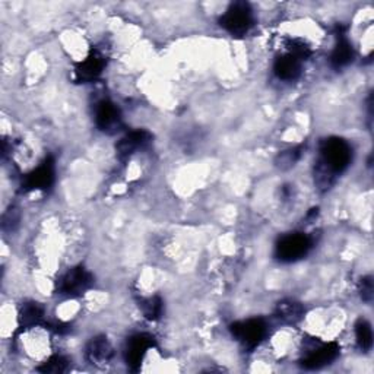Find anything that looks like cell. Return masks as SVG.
Masks as SVG:
<instances>
[{
    "label": "cell",
    "mask_w": 374,
    "mask_h": 374,
    "mask_svg": "<svg viewBox=\"0 0 374 374\" xmlns=\"http://www.w3.org/2000/svg\"><path fill=\"white\" fill-rule=\"evenodd\" d=\"M351 160L352 149L347 141L341 138H329L321 142L319 164L325 167L333 176L345 172L351 164Z\"/></svg>",
    "instance_id": "obj_1"
},
{
    "label": "cell",
    "mask_w": 374,
    "mask_h": 374,
    "mask_svg": "<svg viewBox=\"0 0 374 374\" xmlns=\"http://www.w3.org/2000/svg\"><path fill=\"white\" fill-rule=\"evenodd\" d=\"M219 22L233 36H244L253 25V11L246 2H235L227 9Z\"/></svg>",
    "instance_id": "obj_2"
},
{
    "label": "cell",
    "mask_w": 374,
    "mask_h": 374,
    "mask_svg": "<svg viewBox=\"0 0 374 374\" xmlns=\"http://www.w3.org/2000/svg\"><path fill=\"white\" fill-rule=\"evenodd\" d=\"M312 247V240L310 237H307L305 234L301 233H296V234H288L279 240V243L277 244V250L275 254L277 258L281 262H296L303 259L305 254L309 253Z\"/></svg>",
    "instance_id": "obj_3"
},
{
    "label": "cell",
    "mask_w": 374,
    "mask_h": 374,
    "mask_svg": "<svg viewBox=\"0 0 374 374\" xmlns=\"http://www.w3.org/2000/svg\"><path fill=\"white\" fill-rule=\"evenodd\" d=\"M233 336L246 348L258 347L268 333V326L262 319H250L246 321L234 323L231 326Z\"/></svg>",
    "instance_id": "obj_4"
},
{
    "label": "cell",
    "mask_w": 374,
    "mask_h": 374,
    "mask_svg": "<svg viewBox=\"0 0 374 374\" xmlns=\"http://www.w3.org/2000/svg\"><path fill=\"white\" fill-rule=\"evenodd\" d=\"M91 284H92V275L85 268L78 266L71 269L69 272H66V274L59 279L57 291L62 296L76 297L87 291Z\"/></svg>",
    "instance_id": "obj_5"
},
{
    "label": "cell",
    "mask_w": 374,
    "mask_h": 374,
    "mask_svg": "<svg viewBox=\"0 0 374 374\" xmlns=\"http://www.w3.org/2000/svg\"><path fill=\"white\" fill-rule=\"evenodd\" d=\"M55 181V161L52 157L46 158V161L25 177L24 189L25 191H47Z\"/></svg>",
    "instance_id": "obj_6"
},
{
    "label": "cell",
    "mask_w": 374,
    "mask_h": 374,
    "mask_svg": "<svg viewBox=\"0 0 374 374\" xmlns=\"http://www.w3.org/2000/svg\"><path fill=\"white\" fill-rule=\"evenodd\" d=\"M155 345L154 338L148 333H138L132 336L126 347V363L130 370H138L145 354Z\"/></svg>",
    "instance_id": "obj_7"
},
{
    "label": "cell",
    "mask_w": 374,
    "mask_h": 374,
    "mask_svg": "<svg viewBox=\"0 0 374 374\" xmlns=\"http://www.w3.org/2000/svg\"><path fill=\"white\" fill-rule=\"evenodd\" d=\"M95 123L99 130L106 133H116L122 127L120 110L111 101H101L95 111Z\"/></svg>",
    "instance_id": "obj_8"
},
{
    "label": "cell",
    "mask_w": 374,
    "mask_h": 374,
    "mask_svg": "<svg viewBox=\"0 0 374 374\" xmlns=\"http://www.w3.org/2000/svg\"><path fill=\"white\" fill-rule=\"evenodd\" d=\"M104 66L106 57L97 50H92L88 57L76 66L75 78L78 82H91L103 74Z\"/></svg>",
    "instance_id": "obj_9"
},
{
    "label": "cell",
    "mask_w": 374,
    "mask_h": 374,
    "mask_svg": "<svg viewBox=\"0 0 374 374\" xmlns=\"http://www.w3.org/2000/svg\"><path fill=\"white\" fill-rule=\"evenodd\" d=\"M339 355V347L335 342H329L313 349L305 359L301 361L303 367L307 370H317L333 363Z\"/></svg>",
    "instance_id": "obj_10"
},
{
    "label": "cell",
    "mask_w": 374,
    "mask_h": 374,
    "mask_svg": "<svg viewBox=\"0 0 374 374\" xmlns=\"http://www.w3.org/2000/svg\"><path fill=\"white\" fill-rule=\"evenodd\" d=\"M151 133L146 130H134L126 134L120 142L117 144V155L120 160L129 158L132 154H134V151H138L139 148L146 146L151 142Z\"/></svg>",
    "instance_id": "obj_11"
},
{
    "label": "cell",
    "mask_w": 374,
    "mask_h": 374,
    "mask_svg": "<svg viewBox=\"0 0 374 374\" xmlns=\"http://www.w3.org/2000/svg\"><path fill=\"white\" fill-rule=\"evenodd\" d=\"M85 354H87L88 361L92 364H97V366L107 364L113 356V347L107 341V338L98 336V338L91 339V342L88 344Z\"/></svg>",
    "instance_id": "obj_12"
},
{
    "label": "cell",
    "mask_w": 374,
    "mask_h": 374,
    "mask_svg": "<svg viewBox=\"0 0 374 374\" xmlns=\"http://www.w3.org/2000/svg\"><path fill=\"white\" fill-rule=\"evenodd\" d=\"M354 60V48L344 32L338 34V43L331 56V64L335 69H342Z\"/></svg>",
    "instance_id": "obj_13"
},
{
    "label": "cell",
    "mask_w": 374,
    "mask_h": 374,
    "mask_svg": "<svg viewBox=\"0 0 374 374\" xmlns=\"http://www.w3.org/2000/svg\"><path fill=\"white\" fill-rule=\"evenodd\" d=\"M275 75L282 81H294L301 74V60L293 55H284L277 59L274 66Z\"/></svg>",
    "instance_id": "obj_14"
},
{
    "label": "cell",
    "mask_w": 374,
    "mask_h": 374,
    "mask_svg": "<svg viewBox=\"0 0 374 374\" xmlns=\"http://www.w3.org/2000/svg\"><path fill=\"white\" fill-rule=\"evenodd\" d=\"M277 316L285 323H297L304 316V307L294 300H284L277 305Z\"/></svg>",
    "instance_id": "obj_15"
},
{
    "label": "cell",
    "mask_w": 374,
    "mask_h": 374,
    "mask_svg": "<svg viewBox=\"0 0 374 374\" xmlns=\"http://www.w3.org/2000/svg\"><path fill=\"white\" fill-rule=\"evenodd\" d=\"M44 317V309L39 303H27L21 307L20 312V323L22 328H31L39 323Z\"/></svg>",
    "instance_id": "obj_16"
},
{
    "label": "cell",
    "mask_w": 374,
    "mask_h": 374,
    "mask_svg": "<svg viewBox=\"0 0 374 374\" xmlns=\"http://www.w3.org/2000/svg\"><path fill=\"white\" fill-rule=\"evenodd\" d=\"M355 336L356 344H359L361 351H368L373 345V332L370 323L364 319H360L355 325Z\"/></svg>",
    "instance_id": "obj_17"
},
{
    "label": "cell",
    "mask_w": 374,
    "mask_h": 374,
    "mask_svg": "<svg viewBox=\"0 0 374 374\" xmlns=\"http://www.w3.org/2000/svg\"><path fill=\"white\" fill-rule=\"evenodd\" d=\"M141 307L145 317H148L149 320H157L162 314V301L160 297H149L144 300Z\"/></svg>",
    "instance_id": "obj_18"
},
{
    "label": "cell",
    "mask_w": 374,
    "mask_h": 374,
    "mask_svg": "<svg viewBox=\"0 0 374 374\" xmlns=\"http://www.w3.org/2000/svg\"><path fill=\"white\" fill-rule=\"evenodd\" d=\"M67 370V360L62 355H55L52 359L43 363V366L39 367V371L41 373H53V374H60Z\"/></svg>",
    "instance_id": "obj_19"
},
{
    "label": "cell",
    "mask_w": 374,
    "mask_h": 374,
    "mask_svg": "<svg viewBox=\"0 0 374 374\" xmlns=\"http://www.w3.org/2000/svg\"><path fill=\"white\" fill-rule=\"evenodd\" d=\"M303 148H293V149H288V151H284L282 152V154H279V157H278V161H277V164H278V167H281V168H290V167H293L298 160H300V157H301V154H303Z\"/></svg>",
    "instance_id": "obj_20"
},
{
    "label": "cell",
    "mask_w": 374,
    "mask_h": 374,
    "mask_svg": "<svg viewBox=\"0 0 374 374\" xmlns=\"http://www.w3.org/2000/svg\"><path fill=\"white\" fill-rule=\"evenodd\" d=\"M288 50H290V52H288V53L296 56L300 60L307 59L310 56V53H312L310 52V47L307 44H305L304 41H301V40H293V41H290V44H288Z\"/></svg>",
    "instance_id": "obj_21"
},
{
    "label": "cell",
    "mask_w": 374,
    "mask_h": 374,
    "mask_svg": "<svg viewBox=\"0 0 374 374\" xmlns=\"http://www.w3.org/2000/svg\"><path fill=\"white\" fill-rule=\"evenodd\" d=\"M360 294L366 303H371V300H373V279L370 277H366L361 279Z\"/></svg>",
    "instance_id": "obj_22"
}]
</instances>
